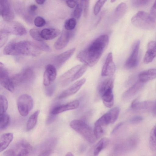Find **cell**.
<instances>
[{"label": "cell", "mask_w": 156, "mask_h": 156, "mask_svg": "<svg viewBox=\"0 0 156 156\" xmlns=\"http://www.w3.org/2000/svg\"><path fill=\"white\" fill-rule=\"evenodd\" d=\"M109 40L108 35H100L79 52L76 56L77 59L87 66H94L101 56L108 44Z\"/></svg>", "instance_id": "cell-1"}, {"label": "cell", "mask_w": 156, "mask_h": 156, "mask_svg": "<svg viewBox=\"0 0 156 156\" xmlns=\"http://www.w3.org/2000/svg\"><path fill=\"white\" fill-rule=\"evenodd\" d=\"M3 52L7 55L37 56L40 54L41 50L36 44L30 41H25L16 42L12 41L5 47Z\"/></svg>", "instance_id": "cell-2"}, {"label": "cell", "mask_w": 156, "mask_h": 156, "mask_svg": "<svg viewBox=\"0 0 156 156\" xmlns=\"http://www.w3.org/2000/svg\"><path fill=\"white\" fill-rule=\"evenodd\" d=\"M131 22L135 27L144 30H152L156 27L155 20L144 11H139L135 14L132 17Z\"/></svg>", "instance_id": "cell-3"}, {"label": "cell", "mask_w": 156, "mask_h": 156, "mask_svg": "<svg viewBox=\"0 0 156 156\" xmlns=\"http://www.w3.org/2000/svg\"><path fill=\"white\" fill-rule=\"evenodd\" d=\"M70 126L88 142L93 143L95 142L96 139L94 135L93 130L84 121L81 120H74L70 122Z\"/></svg>", "instance_id": "cell-4"}, {"label": "cell", "mask_w": 156, "mask_h": 156, "mask_svg": "<svg viewBox=\"0 0 156 156\" xmlns=\"http://www.w3.org/2000/svg\"><path fill=\"white\" fill-rule=\"evenodd\" d=\"M33 106V99L32 97L28 94H22L18 98V110L20 115L22 116H27L32 109Z\"/></svg>", "instance_id": "cell-5"}, {"label": "cell", "mask_w": 156, "mask_h": 156, "mask_svg": "<svg viewBox=\"0 0 156 156\" xmlns=\"http://www.w3.org/2000/svg\"><path fill=\"white\" fill-rule=\"evenodd\" d=\"M0 83L1 85L9 91L12 92L14 89V84L9 76L4 65L0 64Z\"/></svg>", "instance_id": "cell-6"}, {"label": "cell", "mask_w": 156, "mask_h": 156, "mask_svg": "<svg viewBox=\"0 0 156 156\" xmlns=\"http://www.w3.org/2000/svg\"><path fill=\"white\" fill-rule=\"evenodd\" d=\"M2 29L9 34L18 36L25 34L27 31L25 27L20 23L17 22H7Z\"/></svg>", "instance_id": "cell-7"}, {"label": "cell", "mask_w": 156, "mask_h": 156, "mask_svg": "<svg viewBox=\"0 0 156 156\" xmlns=\"http://www.w3.org/2000/svg\"><path fill=\"white\" fill-rule=\"evenodd\" d=\"M0 14L6 22H10L14 18V15L10 1L2 0L0 2Z\"/></svg>", "instance_id": "cell-8"}, {"label": "cell", "mask_w": 156, "mask_h": 156, "mask_svg": "<svg viewBox=\"0 0 156 156\" xmlns=\"http://www.w3.org/2000/svg\"><path fill=\"white\" fill-rule=\"evenodd\" d=\"M116 66L113 60L112 54L108 53L101 72V76L104 77H111L115 73Z\"/></svg>", "instance_id": "cell-9"}, {"label": "cell", "mask_w": 156, "mask_h": 156, "mask_svg": "<svg viewBox=\"0 0 156 156\" xmlns=\"http://www.w3.org/2000/svg\"><path fill=\"white\" fill-rule=\"evenodd\" d=\"M140 43L139 40L135 42L130 56L125 62V66L126 68L132 69L138 65Z\"/></svg>", "instance_id": "cell-10"}, {"label": "cell", "mask_w": 156, "mask_h": 156, "mask_svg": "<svg viewBox=\"0 0 156 156\" xmlns=\"http://www.w3.org/2000/svg\"><path fill=\"white\" fill-rule=\"evenodd\" d=\"M56 75V69L54 66L50 64L47 65L43 75L44 85L47 87L50 86L55 79Z\"/></svg>", "instance_id": "cell-11"}, {"label": "cell", "mask_w": 156, "mask_h": 156, "mask_svg": "<svg viewBox=\"0 0 156 156\" xmlns=\"http://www.w3.org/2000/svg\"><path fill=\"white\" fill-rule=\"evenodd\" d=\"M86 81L85 78H83L75 82L66 90L63 91L59 95V99L65 98L76 93L84 84Z\"/></svg>", "instance_id": "cell-12"}, {"label": "cell", "mask_w": 156, "mask_h": 156, "mask_svg": "<svg viewBox=\"0 0 156 156\" xmlns=\"http://www.w3.org/2000/svg\"><path fill=\"white\" fill-rule=\"evenodd\" d=\"M72 35L71 31L63 30L60 36L55 42L54 46L55 48L60 50L64 48L68 44Z\"/></svg>", "instance_id": "cell-13"}, {"label": "cell", "mask_w": 156, "mask_h": 156, "mask_svg": "<svg viewBox=\"0 0 156 156\" xmlns=\"http://www.w3.org/2000/svg\"><path fill=\"white\" fill-rule=\"evenodd\" d=\"M79 105V101L75 100L68 103L55 106L52 109L50 113L55 115L66 111L76 109Z\"/></svg>", "instance_id": "cell-14"}, {"label": "cell", "mask_w": 156, "mask_h": 156, "mask_svg": "<svg viewBox=\"0 0 156 156\" xmlns=\"http://www.w3.org/2000/svg\"><path fill=\"white\" fill-rule=\"evenodd\" d=\"M144 83L138 80L123 94L122 98L128 101L137 94L143 88Z\"/></svg>", "instance_id": "cell-15"}, {"label": "cell", "mask_w": 156, "mask_h": 156, "mask_svg": "<svg viewBox=\"0 0 156 156\" xmlns=\"http://www.w3.org/2000/svg\"><path fill=\"white\" fill-rule=\"evenodd\" d=\"M34 73L30 68H27L22 73L16 74L11 78L14 84L27 82L30 80L34 76Z\"/></svg>", "instance_id": "cell-16"}, {"label": "cell", "mask_w": 156, "mask_h": 156, "mask_svg": "<svg viewBox=\"0 0 156 156\" xmlns=\"http://www.w3.org/2000/svg\"><path fill=\"white\" fill-rule=\"evenodd\" d=\"M154 103L151 101H139L136 98L132 102L131 108L133 110L137 111L152 110Z\"/></svg>", "instance_id": "cell-17"}, {"label": "cell", "mask_w": 156, "mask_h": 156, "mask_svg": "<svg viewBox=\"0 0 156 156\" xmlns=\"http://www.w3.org/2000/svg\"><path fill=\"white\" fill-rule=\"evenodd\" d=\"M156 57V42L151 41L147 45V51L144 58V62L148 64L151 62Z\"/></svg>", "instance_id": "cell-18"}, {"label": "cell", "mask_w": 156, "mask_h": 156, "mask_svg": "<svg viewBox=\"0 0 156 156\" xmlns=\"http://www.w3.org/2000/svg\"><path fill=\"white\" fill-rule=\"evenodd\" d=\"M82 66L81 65H76L63 74L59 79L61 84L64 86L73 82L74 75Z\"/></svg>", "instance_id": "cell-19"}, {"label": "cell", "mask_w": 156, "mask_h": 156, "mask_svg": "<svg viewBox=\"0 0 156 156\" xmlns=\"http://www.w3.org/2000/svg\"><path fill=\"white\" fill-rule=\"evenodd\" d=\"M113 88V87H111L106 89L99 94L104 105L109 108H111L114 104Z\"/></svg>", "instance_id": "cell-20"}, {"label": "cell", "mask_w": 156, "mask_h": 156, "mask_svg": "<svg viewBox=\"0 0 156 156\" xmlns=\"http://www.w3.org/2000/svg\"><path fill=\"white\" fill-rule=\"evenodd\" d=\"M156 78V68L151 69L141 72L138 76V80L144 83Z\"/></svg>", "instance_id": "cell-21"}, {"label": "cell", "mask_w": 156, "mask_h": 156, "mask_svg": "<svg viewBox=\"0 0 156 156\" xmlns=\"http://www.w3.org/2000/svg\"><path fill=\"white\" fill-rule=\"evenodd\" d=\"M75 50L73 48L58 55L55 58V63L58 66H61L72 56Z\"/></svg>", "instance_id": "cell-22"}, {"label": "cell", "mask_w": 156, "mask_h": 156, "mask_svg": "<svg viewBox=\"0 0 156 156\" xmlns=\"http://www.w3.org/2000/svg\"><path fill=\"white\" fill-rule=\"evenodd\" d=\"M60 33V31L58 29L47 28L44 29L41 31V35L43 39L50 40L55 38Z\"/></svg>", "instance_id": "cell-23"}, {"label": "cell", "mask_w": 156, "mask_h": 156, "mask_svg": "<svg viewBox=\"0 0 156 156\" xmlns=\"http://www.w3.org/2000/svg\"><path fill=\"white\" fill-rule=\"evenodd\" d=\"M13 135L11 133H4L2 134L0 137V151H4L9 146L13 139Z\"/></svg>", "instance_id": "cell-24"}, {"label": "cell", "mask_w": 156, "mask_h": 156, "mask_svg": "<svg viewBox=\"0 0 156 156\" xmlns=\"http://www.w3.org/2000/svg\"><path fill=\"white\" fill-rule=\"evenodd\" d=\"M119 112L120 109L119 108L115 107L112 108L105 114L109 124L113 123L117 120Z\"/></svg>", "instance_id": "cell-25"}, {"label": "cell", "mask_w": 156, "mask_h": 156, "mask_svg": "<svg viewBox=\"0 0 156 156\" xmlns=\"http://www.w3.org/2000/svg\"><path fill=\"white\" fill-rule=\"evenodd\" d=\"M109 139L104 137L100 140L96 144L93 151L94 156H98L99 154L105 148L109 143Z\"/></svg>", "instance_id": "cell-26"}, {"label": "cell", "mask_w": 156, "mask_h": 156, "mask_svg": "<svg viewBox=\"0 0 156 156\" xmlns=\"http://www.w3.org/2000/svg\"><path fill=\"white\" fill-rule=\"evenodd\" d=\"M40 112V110L36 111L29 117L27 124V129L30 131L35 126Z\"/></svg>", "instance_id": "cell-27"}, {"label": "cell", "mask_w": 156, "mask_h": 156, "mask_svg": "<svg viewBox=\"0 0 156 156\" xmlns=\"http://www.w3.org/2000/svg\"><path fill=\"white\" fill-rule=\"evenodd\" d=\"M149 144L151 150L156 152V125L151 130L149 138Z\"/></svg>", "instance_id": "cell-28"}, {"label": "cell", "mask_w": 156, "mask_h": 156, "mask_svg": "<svg viewBox=\"0 0 156 156\" xmlns=\"http://www.w3.org/2000/svg\"><path fill=\"white\" fill-rule=\"evenodd\" d=\"M105 127L95 122L93 132L96 139L100 138L104 134Z\"/></svg>", "instance_id": "cell-29"}, {"label": "cell", "mask_w": 156, "mask_h": 156, "mask_svg": "<svg viewBox=\"0 0 156 156\" xmlns=\"http://www.w3.org/2000/svg\"><path fill=\"white\" fill-rule=\"evenodd\" d=\"M10 121L9 116L6 113L0 114V129H4L6 128L9 125Z\"/></svg>", "instance_id": "cell-30"}, {"label": "cell", "mask_w": 156, "mask_h": 156, "mask_svg": "<svg viewBox=\"0 0 156 156\" xmlns=\"http://www.w3.org/2000/svg\"><path fill=\"white\" fill-rule=\"evenodd\" d=\"M127 9L126 4L124 2H122L119 4L116 7L115 10V15L117 18H120L125 14Z\"/></svg>", "instance_id": "cell-31"}, {"label": "cell", "mask_w": 156, "mask_h": 156, "mask_svg": "<svg viewBox=\"0 0 156 156\" xmlns=\"http://www.w3.org/2000/svg\"><path fill=\"white\" fill-rule=\"evenodd\" d=\"M22 148L15 156H29L30 146L26 142L21 144Z\"/></svg>", "instance_id": "cell-32"}, {"label": "cell", "mask_w": 156, "mask_h": 156, "mask_svg": "<svg viewBox=\"0 0 156 156\" xmlns=\"http://www.w3.org/2000/svg\"><path fill=\"white\" fill-rule=\"evenodd\" d=\"M83 1H77V3L73 12V15L75 18H80L83 11Z\"/></svg>", "instance_id": "cell-33"}, {"label": "cell", "mask_w": 156, "mask_h": 156, "mask_svg": "<svg viewBox=\"0 0 156 156\" xmlns=\"http://www.w3.org/2000/svg\"><path fill=\"white\" fill-rule=\"evenodd\" d=\"M76 24V20L74 18L68 19L66 22L64 27L66 30L72 31L74 29Z\"/></svg>", "instance_id": "cell-34"}, {"label": "cell", "mask_w": 156, "mask_h": 156, "mask_svg": "<svg viewBox=\"0 0 156 156\" xmlns=\"http://www.w3.org/2000/svg\"><path fill=\"white\" fill-rule=\"evenodd\" d=\"M31 36L37 41H42L43 39L41 35V31L37 29L34 28L31 29L30 31Z\"/></svg>", "instance_id": "cell-35"}, {"label": "cell", "mask_w": 156, "mask_h": 156, "mask_svg": "<svg viewBox=\"0 0 156 156\" xmlns=\"http://www.w3.org/2000/svg\"><path fill=\"white\" fill-rule=\"evenodd\" d=\"M0 114L5 113L8 106V100L3 95L0 96Z\"/></svg>", "instance_id": "cell-36"}, {"label": "cell", "mask_w": 156, "mask_h": 156, "mask_svg": "<svg viewBox=\"0 0 156 156\" xmlns=\"http://www.w3.org/2000/svg\"><path fill=\"white\" fill-rule=\"evenodd\" d=\"M87 66L84 64L77 71L74 76L72 81H73L80 78L84 73L87 69Z\"/></svg>", "instance_id": "cell-37"}, {"label": "cell", "mask_w": 156, "mask_h": 156, "mask_svg": "<svg viewBox=\"0 0 156 156\" xmlns=\"http://www.w3.org/2000/svg\"><path fill=\"white\" fill-rule=\"evenodd\" d=\"M106 0H98L95 4L94 9V13L95 15H98L100 12Z\"/></svg>", "instance_id": "cell-38"}, {"label": "cell", "mask_w": 156, "mask_h": 156, "mask_svg": "<svg viewBox=\"0 0 156 156\" xmlns=\"http://www.w3.org/2000/svg\"><path fill=\"white\" fill-rule=\"evenodd\" d=\"M9 34L2 29H1L0 33V47L3 46L8 40Z\"/></svg>", "instance_id": "cell-39"}, {"label": "cell", "mask_w": 156, "mask_h": 156, "mask_svg": "<svg viewBox=\"0 0 156 156\" xmlns=\"http://www.w3.org/2000/svg\"><path fill=\"white\" fill-rule=\"evenodd\" d=\"M149 0H132V5L135 8H138L144 6L148 4L150 2Z\"/></svg>", "instance_id": "cell-40"}, {"label": "cell", "mask_w": 156, "mask_h": 156, "mask_svg": "<svg viewBox=\"0 0 156 156\" xmlns=\"http://www.w3.org/2000/svg\"><path fill=\"white\" fill-rule=\"evenodd\" d=\"M34 23L35 25L38 27H42L46 24L44 19L41 17L37 16L34 20Z\"/></svg>", "instance_id": "cell-41"}, {"label": "cell", "mask_w": 156, "mask_h": 156, "mask_svg": "<svg viewBox=\"0 0 156 156\" xmlns=\"http://www.w3.org/2000/svg\"><path fill=\"white\" fill-rule=\"evenodd\" d=\"M36 44L41 50H42L47 51H51V49L49 46L44 42H43L42 41H37Z\"/></svg>", "instance_id": "cell-42"}, {"label": "cell", "mask_w": 156, "mask_h": 156, "mask_svg": "<svg viewBox=\"0 0 156 156\" xmlns=\"http://www.w3.org/2000/svg\"><path fill=\"white\" fill-rule=\"evenodd\" d=\"M89 4V0L83 1V15L85 18H86L88 16Z\"/></svg>", "instance_id": "cell-43"}, {"label": "cell", "mask_w": 156, "mask_h": 156, "mask_svg": "<svg viewBox=\"0 0 156 156\" xmlns=\"http://www.w3.org/2000/svg\"><path fill=\"white\" fill-rule=\"evenodd\" d=\"M143 120V118L140 116H135L132 118L130 120V122L133 124L139 123Z\"/></svg>", "instance_id": "cell-44"}, {"label": "cell", "mask_w": 156, "mask_h": 156, "mask_svg": "<svg viewBox=\"0 0 156 156\" xmlns=\"http://www.w3.org/2000/svg\"><path fill=\"white\" fill-rule=\"evenodd\" d=\"M149 14L154 20L156 19V1L151 7Z\"/></svg>", "instance_id": "cell-45"}, {"label": "cell", "mask_w": 156, "mask_h": 156, "mask_svg": "<svg viewBox=\"0 0 156 156\" xmlns=\"http://www.w3.org/2000/svg\"><path fill=\"white\" fill-rule=\"evenodd\" d=\"M66 3L67 6L71 8H73L76 6L77 1L76 0H69L66 1Z\"/></svg>", "instance_id": "cell-46"}, {"label": "cell", "mask_w": 156, "mask_h": 156, "mask_svg": "<svg viewBox=\"0 0 156 156\" xmlns=\"http://www.w3.org/2000/svg\"><path fill=\"white\" fill-rule=\"evenodd\" d=\"M52 152L51 149L44 150L41 152L38 156H50Z\"/></svg>", "instance_id": "cell-47"}, {"label": "cell", "mask_w": 156, "mask_h": 156, "mask_svg": "<svg viewBox=\"0 0 156 156\" xmlns=\"http://www.w3.org/2000/svg\"><path fill=\"white\" fill-rule=\"evenodd\" d=\"M4 156H15V152L12 149L6 151L4 153Z\"/></svg>", "instance_id": "cell-48"}, {"label": "cell", "mask_w": 156, "mask_h": 156, "mask_svg": "<svg viewBox=\"0 0 156 156\" xmlns=\"http://www.w3.org/2000/svg\"><path fill=\"white\" fill-rule=\"evenodd\" d=\"M38 8L37 6L35 4L30 5L29 7V10L31 12H34L36 11Z\"/></svg>", "instance_id": "cell-49"}, {"label": "cell", "mask_w": 156, "mask_h": 156, "mask_svg": "<svg viewBox=\"0 0 156 156\" xmlns=\"http://www.w3.org/2000/svg\"><path fill=\"white\" fill-rule=\"evenodd\" d=\"M123 123L120 122L118 123L114 128L112 132V133L113 134L116 132V131L122 125Z\"/></svg>", "instance_id": "cell-50"}, {"label": "cell", "mask_w": 156, "mask_h": 156, "mask_svg": "<svg viewBox=\"0 0 156 156\" xmlns=\"http://www.w3.org/2000/svg\"><path fill=\"white\" fill-rule=\"evenodd\" d=\"M48 86L49 87L47 88V94L48 95H51V94H52L53 92V90L54 88L53 87L51 86Z\"/></svg>", "instance_id": "cell-51"}, {"label": "cell", "mask_w": 156, "mask_h": 156, "mask_svg": "<svg viewBox=\"0 0 156 156\" xmlns=\"http://www.w3.org/2000/svg\"><path fill=\"white\" fill-rule=\"evenodd\" d=\"M152 111L153 115L156 117V102L154 103Z\"/></svg>", "instance_id": "cell-52"}, {"label": "cell", "mask_w": 156, "mask_h": 156, "mask_svg": "<svg viewBox=\"0 0 156 156\" xmlns=\"http://www.w3.org/2000/svg\"><path fill=\"white\" fill-rule=\"evenodd\" d=\"M45 0H35L36 2L38 4H40V5H42L43 4V3H44L45 2Z\"/></svg>", "instance_id": "cell-53"}, {"label": "cell", "mask_w": 156, "mask_h": 156, "mask_svg": "<svg viewBox=\"0 0 156 156\" xmlns=\"http://www.w3.org/2000/svg\"><path fill=\"white\" fill-rule=\"evenodd\" d=\"M65 156H74V155L71 153L69 152L66 154Z\"/></svg>", "instance_id": "cell-54"}, {"label": "cell", "mask_w": 156, "mask_h": 156, "mask_svg": "<svg viewBox=\"0 0 156 156\" xmlns=\"http://www.w3.org/2000/svg\"><path fill=\"white\" fill-rule=\"evenodd\" d=\"M115 1H114V0H111V2H115Z\"/></svg>", "instance_id": "cell-55"}]
</instances>
